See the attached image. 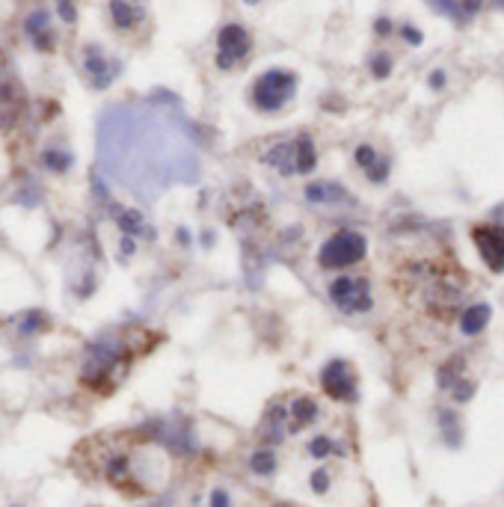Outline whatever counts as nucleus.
Returning a JSON list of instances; mask_svg holds the SVG:
<instances>
[{"label": "nucleus", "instance_id": "nucleus-1", "mask_svg": "<svg viewBox=\"0 0 504 507\" xmlns=\"http://www.w3.org/2000/svg\"><path fill=\"white\" fill-rule=\"evenodd\" d=\"M297 86H300L297 72L267 69V72H261L252 81L250 101H252V107L259 110V113H279V110H282L291 98L297 95Z\"/></svg>", "mask_w": 504, "mask_h": 507}, {"label": "nucleus", "instance_id": "nucleus-2", "mask_svg": "<svg viewBox=\"0 0 504 507\" xmlns=\"http://www.w3.org/2000/svg\"><path fill=\"white\" fill-rule=\"evenodd\" d=\"M368 252V238L362 231L353 228H339L335 235H330L318 249V264L323 270H344L359 264Z\"/></svg>", "mask_w": 504, "mask_h": 507}, {"label": "nucleus", "instance_id": "nucleus-3", "mask_svg": "<svg viewBox=\"0 0 504 507\" xmlns=\"http://www.w3.org/2000/svg\"><path fill=\"white\" fill-rule=\"evenodd\" d=\"M122 356H125V347H122L119 341H113V338L92 341V344L86 347V356H83V371H81L83 385L98 389L101 383H107L116 374V368L122 365Z\"/></svg>", "mask_w": 504, "mask_h": 507}, {"label": "nucleus", "instance_id": "nucleus-4", "mask_svg": "<svg viewBox=\"0 0 504 507\" xmlns=\"http://www.w3.org/2000/svg\"><path fill=\"white\" fill-rule=\"evenodd\" d=\"M252 51V36L250 30L238 21H229L217 30V53H214V65L220 72H234Z\"/></svg>", "mask_w": 504, "mask_h": 507}, {"label": "nucleus", "instance_id": "nucleus-5", "mask_svg": "<svg viewBox=\"0 0 504 507\" xmlns=\"http://www.w3.org/2000/svg\"><path fill=\"white\" fill-rule=\"evenodd\" d=\"M330 300L335 308L344 315H365L374 308V297H371V285L368 279H353V276H335L330 282Z\"/></svg>", "mask_w": 504, "mask_h": 507}, {"label": "nucleus", "instance_id": "nucleus-6", "mask_svg": "<svg viewBox=\"0 0 504 507\" xmlns=\"http://www.w3.org/2000/svg\"><path fill=\"white\" fill-rule=\"evenodd\" d=\"M320 385H323V392H327L332 401L353 404L356 398H359V392H356V377H353V371H350V365H347L344 359H330L327 365H323Z\"/></svg>", "mask_w": 504, "mask_h": 507}, {"label": "nucleus", "instance_id": "nucleus-7", "mask_svg": "<svg viewBox=\"0 0 504 507\" xmlns=\"http://www.w3.org/2000/svg\"><path fill=\"white\" fill-rule=\"evenodd\" d=\"M81 63H83V72L89 77V83H92V90H110L122 72V63L110 60L98 45H86Z\"/></svg>", "mask_w": 504, "mask_h": 507}, {"label": "nucleus", "instance_id": "nucleus-8", "mask_svg": "<svg viewBox=\"0 0 504 507\" xmlns=\"http://www.w3.org/2000/svg\"><path fill=\"white\" fill-rule=\"evenodd\" d=\"M472 240L492 273H504V226H475Z\"/></svg>", "mask_w": 504, "mask_h": 507}, {"label": "nucleus", "instance_id": "nucleus-9", "mask_svg": "<svg viewBox=\"0 0 504 507\" xmlns=\"http://www.w3.org/2000/svg\"><path fill=\"white\" fill-rule=\"evenodd\" d=\"M24 33L30 45L39 53H54L57 48V33H54V13L51 9H30L24 18Z\"/></svg>", "mask_w": 504, "mask_h": 507}, {"label": "nucleus", "instance_id": "nucleus-10", "mask_svg": "<svg viewBox=\"0 0 504 507\" xmlns=\"http://www.w3.org/2000/svg\"><path fill=\"white\" fill-rule=\"evenodd\" d=\"M302 196L309 205H356V199H350V193L335 181H309Z\"/></svg>", "mask_w": 504, "mask_h": 507}, {"label": "nucleus", "instance_id": "nucleus-11", "mask_svg": "<svg viewBox=\"0 0 504 507\" xmlns=\"http://www.w3.org/2000/svg\"><path fill=\"white\" fill-rule=\"evenodd\" d=\"M107 15H110V24H113V30H119V33L140 30L143 21H145L143 6H137L133 0H110V3H107Z\"/></svg>", "mask_w": 504, "mask_h": 507}, {"label": "nucleus", "instance_id": "nucleus-12", "mask_svg": "<svg viewBox=\"0 0 504 507\" xmlns=\"http://www.w3.org/2000/svg\"><path fill=\"white\" fill-rule=\"evenodd\" d=\"M320 415V406L311 394H297L294 401L288 404V433H300L302 427L315 424Z\"/></svg>", "mask_w": 504, "mask_h": 507}, {"label": "nucleus", "instance_id": "nucleus-13", "mask_svg": "<svg viewBox=\"0 0 504 507\" xmlns=\"http://www.w3.org/2000/svg\"><path fill=\"white\" fill-rule=\"evenodd\" d=\"M261 163L264 167H273L279 175H297L294 172V140H285V142H276L270 151L261 154Z\"/></svg>", "mask_w": 504, "mask_h": 507}, {"label": "nucleus", "instance_id": "nucleus-14", "mask_svg": "<svg viewBox=\"0 0 504 507\" xmlns=\"http://www.w3.org/2000/svg\"><path fill=\"white\" fill-rule=\"evenodd\" d=\"M318 169V149L315 140L309 134H297L294 137V172L297 175H311Z\"/></svg>", "mask_w": 504, "mask_h": 507}, {"label": "nucleus", "instance_id": "nucleus-15", "mask_svg": "<svg viewBox=\"0 0 504 507\" xmlns=\"http://www.w3.org/2000/svg\"><path fill=\"white\" fill-rule=\"evenodd\" d=\"M110 211H113V217H116L119 235H131L137 240L145 235V219H143V214L137 211V208H125V205L110 202Z\"/></svg>", "mask_w": 504, "mask_h": 507}, {"label": "nucleus", "instance_id": "nucleus-16", "mask_svg": "<svg viewBox=\"0 0 504 507\" xmlns=\"http://www.w3.org/2000/svg\"><path fill=\"white\" fill-rule=\"evenodd\" d=\"M51 329V317L42 312V308H27V312L18 315V335L21 338H33V335H42Z\"/></svg>", "mask_w": 504, "mask_h": 507}, {"label": "nucleus", "instance_id": "nucleus-17", "mask_svg": "<svg viewBox=\"0 0 504 507\" xmlns=\"http://www.w3.org/2000/svg\"><path fill=\"white\" fill-rule=\"evenodd\" d=\"M276 469H279V457L270 445H261L250 454V472L255 478H273Z\"/></svg>", "mask_w": 504, "mask_h": 507}, {"label": "nucleus", "instance_id": "nucleus-18", "mask_svg": "<svg viewBox=\"0 0 504 507\" xmlns=\"http://www.w3.org/2000/svg\"><path fill=\"white\" fill-rule=\"evenodd\" d=\"M39 160H42V167L48 169L51 175H65V172H72V167H74V154L65 151V149H57V146L42 149Z\"/></svg>", "mask_w": 504, "mask_h": 507}, {"label": "nucleus", "instance_id": "nucleus-19", "mask_svg": "<svg viewBox=\"0 0 504 507\" xmlns=\"http://www.w3.org/2000/svg\"><path fill=\"white\" fill-rule=\"evenodd\" d=\"M489 315H492V308L487 306V303H475V306H469L466 312H463V317H460V329L466 335H478V333H484V326L489 324Z\"/></svg>", "mask_w": 504, "mask_h": 507}, {"label": "nucleus", "instance_id": "nucleus-20", "mask_svg": "<svg viewBox=\"0 0 504 507\" xmlns=\"http://www.w3.org/2000/svg\"><path fill=\"white\" fill-rule=\"evenodd\" d=\"M104 475L113 481V483L128 481L131 478V457L128 454H113V457L107 460V466H104Z\"/></svg>", "mask_w": 504, "mask_h": 507}, {"label": "nucleus", "instance_id": "nucleus-21", "mask_svg": "<svg viewBox=\"0 0 504 507\" xmlns=\"http://www.w3.org/2000/svg\"><path fill=\"white\" fill-rule=\"evenodd\" d=\"M335 445H339V442H332L327 433H318V436L309 439L306 451H309V457H315V460H327L330 454H335Z\"/></svg>", "mask_w": 504, "mask_h": 507}, {"label": "nucleus", "instance_id": "nucleus-22", "mask_svg": "<svg viewBox=\"0 0 504 507\" xmlns=\"http://www.w3.org/2000/svg\"><path fill=\"white\" fill-rule=\"evenodd\" d=\"M368 65H371V74L377 77V81H386V77L391 74V65H395V63H391L389 53H374Z\"/></svg>", "mask_w": 504, "mask_h": 507}, {"label": "nucleus", "instance_id": "nucleus-23", "mask_svg": "<svg viewBox=\"0 0 504 507\" xmlns=\"http://www.w3.org/2000/svg\"><path fill=\"white\" fill-rule=\"evenodd\" d=\"M330 483L332 481H330V472L327 469H315L309 475V487H311V492H315V495H327L330 492Z\"/></svg>", "mask_w": 504, "mask_h": 507}, {"label": "nucleus", "instance_id": "nucleus-24", "mask_svg": "<svg viewBox=\"0 0 504 507\" xmlns=\"http://www.w3.org/2000/svg\"><path fill=\"white\" fill-rule=\"evenodd\" d=\"M353 160H356V167H359V169H368V167H374L380 158H377V151L371 146H356Z\"/></svg>", "mask_w": 504, "mask_h": 507}, {"label": "nucleus", "instance_id": "nucleus-25", "mask_svg": "<svg viewBox=\"0 0 504 507\" xmlns=\"http://www.w3.org/2000/svg\"><path fill=\"white\" fill-rule=\"evenodd\" d=\"M137 238H131V235H119V261H128V258H133L137 256Z\"/></svg>", "mask_w": 504, "mask_h": 507}, {"label": "nucleus", "instance_id": "nucleus-26", "mask_svg": "<svg viewBox=\"0 0 504 507\" xmlns=\"http://www.w3.org/2000/svg\"><path fill=\"white\" fill-rule=\"evenodd\" d=\"M365 175H368V181L383 184V181L389 178V160H377L374 167H368V169H365Z\"/></svg>", "mask_w": 504, "mask_h": 507}, {"label": "nucleus", "instance_id": "nucleus-27", "mask_svg": "<svg viewBox=\"0 0 504 507\" xmlns=\"http://www.w3.org/2000/svg\"><path fill=\"white\" fill-rule=\"evenodd\" d=\"M208 507H231V495L222 487H214L208 495Z\"/></svg>", "mask_w": 504, "mask_h": 507}, {"label": "nucleus", "instance_id": "nucleus-28", "mask_svg": "<svg viewBox=\"0 0 504 507\" xmlns=\"http://www.w3.org/2000/svg\"><path fill=\"white\" fill-rule=\"evenodd\" d=\"M454 385H457V389H454V401H460V404L475 394V383L472 380H457Z\"/></svg>", "mask_w": 504, "mask_h": 507}, {"label": "nucleus", "instance_id": "nucleus-29", "mask_svg": "<svg viewBox=\"0 0 504 507\" xmlns=\"http://www.w3.org/2000/svg\"><path fill=\"white\" fill-rule=\"evenodd\" d=\"M433 9H439V13H445L448 18H460V9H457L454 0H430Z\"/></svg>", "mask_w": 504, "mask_h": 507}, {"label": "nucleus", "instance_id": "nucleus-30", "mask_svg": "<svg viewBox=\"0 0 504 507\" xmlns=\"http://www.w3.org/2000/svg\"><path fill=\"white\" fill-rule=\"evenodd\" d=\"M175 244L181 249H190V247H193V231H190L187 226H178L175 228Z\"/></svg>", "mask_w": 504, "mask_h": 507}, {"label": "nucleus", "instance_id": "nucleus-31", "mask_svg": "<svg viewBox=\"0 0 504 507\" xmlns=\"http://www.w3.org/2000/svg\"><path fill=\"white\" fill-rule=\"evenodd\" d=\"M400 36L409 42V45H421L424 42V36H421V30H416V27H409V24H403L400 27Z\"/></svg>", "mask_w": 504, "mask_h": 507}, {"label": "nucleus", "instance_id": "nucleus-32", "mask_svg": "<svg viewBox=\"0 0 504 507\" xmlns=\"http://www.w3.org/2000/svg\"><path fill=\"white\" fill-rule=\"evenodd\" d=\"M214 240H217V235H214V228H205L199 235V244H202V249H214Z\"/></svg>", "mask_w": 504, "mask_h": 507}, {"label": "nucleus", "instance_id": "nucleus-33", "mask_svg": "<svg viewBox=\"0 0 504 507\" xmlns=\"http://www.w3.org/2000/svg\"><path fill=\"white\" fill-rule=\"evenodd\" d=\"M391 30H395V27H391L389 18H377V21H374V33H377V36H389Z\"/></svg>", "mask_w": 504, "mask_h": 507}, {"label": "nucleus", "instance_id": "nucleus-34", "mask_svg": "<svg viewBox=\"0 0 504 507\" xmlns=\"http://www.w3.org/2000/svg\"><path fill=\"white\" fill-rule=\"evenodd\" d=\"M428 83H430V90H442V86H445V72H442V69L430 72V81H428Z\"/></svg>", "mask_w": 504, "mask_h": 507}, {"label": "nucleus", "instance_id": "nucleus-35", "mask_svg": "<svg viewBox=\"0 0 504 507\" xmlns=\"http://www.w3.org/2000/svg\"><path fill=\"white\" fill-rule=\"evenodd\" d=\"M480 3H484V0H460L463 13H469V15H475V13H478V9H480Z\"/></svg>", "mask_w": 504, "mask_h": 507}, {"label": "nucleus", "instance_id": "nucleus-36", "mask_svg": "<svg viewBox=\"0 0 504 507\" xmlns=\"http://www.w3.org/2000/svg\"><path fill=\"white\" fill-rule=\"evenodd\" d=\"M243 3H246V6H259L261 0H243Z\"/></svg>", "mask_w": 504, "mask_h": 507}, {"label": "nucleus", "instance_id": "nucleus-37", "mask_svg": "<svg viewBox=\"0 0 504 507\" xmlns=\"http://www.w3.org/2000/svg\"><path fill=\"white\" fill-rule=\"evenodd\" d=\"M54 3H74V0H54Z\"/></svg>", "mask_w": 504, "mask_h": 507}, {"label": "nucleus", "instance_id": "nucleus-38", "mask_svg": "<svg viewBox=\"0 0 504 507\" xmlns=\"http://www.w3.org/2000/svg\"><path fill=\"white\" fill-rule=\"evenodd\" d=\"M0 107H3V90H0Z\"/></svg>", "mask_w": 504, "mask_h": 507}]
</instances>
